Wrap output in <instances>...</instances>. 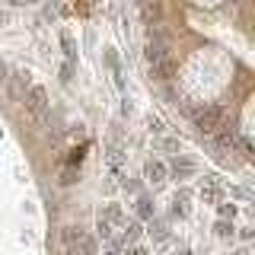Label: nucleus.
<instances>
[{
    "mask_svg": "<svg viewBox=\"0 0 255 255\" xmlns=\"http://www.w3.org/2000/svg\"><path fill=\"white\" fill-rule=\"evenodd\" d=\"M185 201H188V191H179V195H175V201H172V217H185V214H188Z\"/></svg>",
    "mask_w": 255,
    "mask_h": 255,
    "instance_id": "nucleus-9",
    "label": "nucleus"
},
{
    "mask_svg": "<svg viewBox=\"0 0 255 255\" xmlns=\"http://www.w3.org/2000/svg\"><path fill=\"white\" fill-rule=\"evenodd\" d=\"M143 175H147V182H153V185H163L166 175H169V166H166L163 159H147V166H143Z\"/></svg>",
    "mask_w": 255,
    "mask_h": 255,
    "instance_id": "nucleus-3",
    "label": "nucleus"
},
{
    "mask_svg": "<svg viewBox=\"0 0 255 255\" xmlns=\"http://www.w3.org/2000/svg\"><path fill=\"white\" fill-rule=\"evenodd\" d=\"M220 109H214V106H207V109H198L195 112V125H198V131L201 134H214L220 128Z\"/></svg>",
    "mask_w": 255,
    "mask_h": 255,
    "instance_id": "nucleus-2",
    "label": "nucleus"
},
{
    "mask_svg": "<svg viewBox=\"0 0 255 255\" xmlns=\"http://www.w3.org/2000/svg\"><path fill=\"white\" fill-rule=\"evenodd\" d=\"M147 125H150V131H163V122H159V118H150Z\"/></svg>",
    "mask_w": 255,
    "mask_h": 255,
    "instance_id": "nucleus-20",
    "label": "nucleus"
},
{
    "mask_svg": "<svg viewBox=\"0 0 255 255\" xmlns=\"http://www.w3.org/2000/svg\"><path fill=\"white\" fill-rule=\"evenodd\" d=\"M80 236H83V230H80V227H67V230H64V246L74 252V246L80 243Z\"/></svg>",
    "mask_w": 255,
    "mask_h": 255,
    "instance_id": "nucleus-10",
    "label": "nucleus"
},
{
    "mask_svg": "<svg viewBox=\"0 0 255 255\" xmlns=\"http://www.w3.org/2000/svg\"><path fill=\"white\" fill-rule=\"evenodd\" d=\"M96 233H99L102 239H112V220L99 217V223H96Z\"/></svg>",
    "mask_w": 255,
    "mask_h": 255,
    "instance_id": "nucleus-13",
    "label": "nucleus"
},
{
    "mask_svg": "<svg viewBox=\"0 0 255 255\" xmlns=\"http://www.w3.org/2000/svg\"><path fill=\"white\" fill-rule=\"evenodd\" d=\"M172 74H175L172 54H169V58H163V61H156V64H150V77H156V80H169Z\"/></svg>",
    "mask_w": 255,
    "mask_h": 255,
    "instance_id": "nucleus-5",
    "label": "nucleus"
},
{
    "mask_svg": "<svg viewBox=\"0 0 255 255\" xmlns=\"http://www.w3.org/2000/svg\"><path fill=\"white\" fill-rule=\"evenodd\" d=\"M99 217H106V220H115V223H122V211H118V207H106V214H99Z\"/></svg>",
    "mask_w": 255,
    "mask_h": 255,
    "instance_id": "nucleus-16",
    "label": "nucleus"
},
{
    "mask_svg": "<svg viewBox=\"0 0 255 255\" xmlns=\"http://www.w3.org/2000/svg\"><path fill=\"white\" fill-rule=\"evenodd\" d=\"M150 236H153V243H166V239H169V223L166 220H150Z\"/></svg>",
    "mask_w": 255,
    "mask_h": 255,
    "instance_id": "nucleus-6",
    "label": "nucleus"
},
{
    "mask_svg": "<svg viewBox=\"0 0 255 255\" xmlns=\"http://www.w3.org/2000/svg\"><path fill=\"white\" fill-rule=\"evenodd\" d=\"M0 80H6V64L0 61Z\"/></svg>",
    "mask_w": 255,
    "mask_h": 255,
    "instance_id": "nucleus-21",
    "label": "nucleus"
},
{
    "mask_svg": "<svg viewBox=\"0 0 255 255\" xmlns=\"http://www.w3.org/2000/svg\"><path fill=\"white\" fill-rule=\"evenodd\" d=\"M109 166L112 169H122V150H115V147L109 150Z\"/></svg>",
    "mask_w": 255,
    "mask_h": 255,
    "instance_id": "nucleus-15",
    "label": "nucleus"
},
{
    "mask_svg": "<svg viewBox=\"0 0 255 255\" xmlns=\"http://www.w3.org/2000/svg\"><path fill=\"white\" fill-rule=\"evenodd\" d=\"M220 214H223V217H233L236 207H233V204H220Z\"/></svg>",
    "mask_w": 255,
    "mask_h": 255,
    "instance_id": "nucleus-17",
    "label": "nucleus"
},
{
    "mask_svg": "<svg viewBox=\"0 0 255 255\" xmlns=\"http://www.w3.org/2000/svg\"><path fill=\"white\" fill-rule=\"evenodd\" d=\"M48 109H51V102H48L45 86H32V90L26 93V112H29V118H32L35 125H45Z\"/></svg>",
    "mask_w": 255,
    "mask_h": 255,
    "instance_id": "nucleus-1",
    "label": "nucleus"
},
{
    "mask_svg": "<svg viewBox=\"0 0 255 255\" xmlns=\"http://www.w3.org/2000/svg\"><path fill=\"white\" fill-rule=\"evenodd\" d=\"M26 86H29V70H16V74H13V93L19 96Z\"/></svg>",
    "mask_w": 255,
    "mask_h": 255,
    "instance_id": "nucleus-11",
    "label": "nucleus"
},
{
    "mask_svg": "<svg viewBox=\"0 0 255 255\" xmlns=\"http://www.w3.org/2000/svg\"><path fill=\"white\" fill-rule=\"evenodd\" d=\"M137 239H140V223L137 220H128L125 223V233H122V243L131 246V243H137Z\"/></svg>",
    "mask_w": 255,
    "mask_h": 255,
    "instance_id": "nucleus-8",
    "label": "nucleus"
},
{
    "mask_svg": "<svg viewBox=\"0 0 255 255\" xmlns=\"http://www.w3.org/2000/svg\"><path fill=\"white\" fill-rule=\"evenodd\" d=\"M169 42H163V38H150V45H147V61L150 64H156V61H163V58H169Z\"/></svg>",
    "mask_w": 255,
    "mask_h": 255,
    "instance_id": "nucleus-4",
    "label": "nucleus"
},
{
    "mask_svg": "<svg viewBox=\"0 0 255 255\" xmlns=\"http://www.w3.org/2000/svg\"><path fill=\"white\" fill-rule=\"evenodd\" d=\"M214 230H217V236H220V239H233V223L220 220V223H217V227H214Z\"/></svg>",
    "mask_w": 255,
    "mask_h": 255,
    "instance_id": "nucleus-14",
    "label": "nucleus"
},
{
    "mask_svg": "<svg viewBox=\"0 0 255 255\" xmlns=\"http://www.w3.org/2000/svg\"><path fill=\"white\" fill-rule=\"evenodd\" d=\"M70 70H74L70 64H64V67H61V80H64V83H70Z\"/></svg>",
    "mask_w": 255,
    "mask_h": 255,
    "instance_id": "nucleus-18",
    "label": "nucleus"
},
{
    "mask_svg": "<svg viewBox=\"0 0 255 255\" xmlns=\"http://www.w3.org/2000/svg\"><path fill=\"white\" fill-rule=\"evenodd\" d=\"M169 169H172L175 175H179V179H185V175H191V172H195V163H191V159H185V156H175Z\"/></svg>",
    "mask_w": 255,
    "mask_h": 255,
    "instance_id": "nucleus-7",
    "label": "nucleus"
},
{
    "mask_svg": "<svg viewBox=\"0 0 255 255\" xmlns=\"http://www.w3.org/2000/svg\"><path fill=\"white\" fill-rule=\"evenodd\" d=\"M61 42H64V48H67V54H70V58H74V42H70V35H64Z\"/></svg>",
    "mask_w": 255,
    "mask_h": 255,
    "instance_id": "nucleus-19",
    "label": "nucleus"
},
{
    "mask_svg": "<svg viewBox=\"0 0 255 255\" xmlns=\"http://www.w3.org/2000/svg\"><path fill=\"white\" fill-rule=\"evenodd\" d=\"M137 217L140 220H150V217H153V204H150L147 198H140V201H137Z\"/></svg>",
    "mask_w": 255,
    "mask_h": 255,
    "instance_id": "nucleus-12",
    "label": "nucleus"
}]
</instances>
